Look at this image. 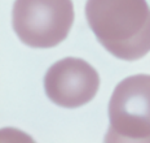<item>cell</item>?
Returning a JSON list of instances; mask_svg holds the SVG:
<instances>
[{"label":"cell","instance_id":"6da1fadb","mask_svg":"<svg viewBox=\"0 0 150 143\" xmlns=\"http://www.w3.org/2000/svg\"><path fill=\"white\" fill-rule=\"evenodd\" d=\"M93 34L112 56L135 61L150 52V7L146 0H87Z\"/></svg>","mask_w":150,"mask_h":143},{"label":"cell","instance_id":"7a4b0ae2","mask_svg":"<svg viewBox=\"0 0 150 143\" xmlns=\"http://www.w3.org/2000/svg\"><path fill=\"white\" fill-rule=\"evenodd\" d=\"M74 16L71 0H16L13 30L29 47L52 48L66 39Z\"/></svg>","mask_w":150,"mask_h":143},{"label":"cell","instance_id":"3957f363","mask_svg":"<svg viewBox=\"0 0 150 143\" xmlns=\"http://www.w3.org/2000/svg\"><path fill=\"white\" fill-rule=\"evenodd\" d=\"M110 126L105 142H150V76L120 81L109 102Z\"/></svg>","mask_w":150,"mask_h":143},{"label":"cell","instance_id":"277c9868","mask_svg":"<svg viewBox=\"0 0 150 143\" xmlns=\"http://www.w3.org/2000/svg\"><path fill=\"white\" fill-rule=\"evenodd\" d=\"M98 87L97 70L78 57H65L54 63L44 77L47 96L62 108H79L89 103Z\"/></svg>","mask_w":150,"mask_h":143}]
</instances>
